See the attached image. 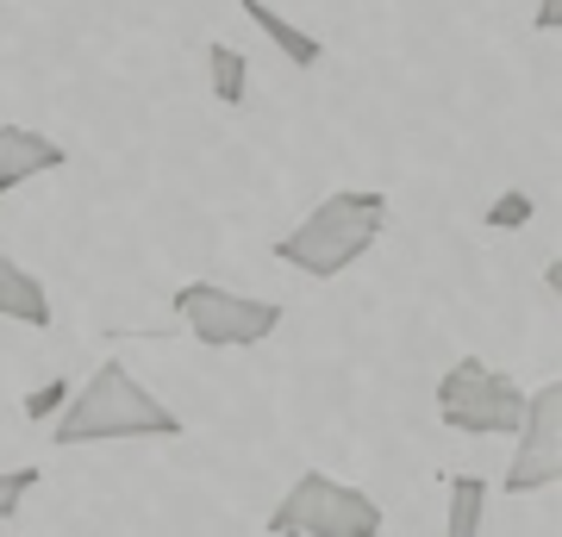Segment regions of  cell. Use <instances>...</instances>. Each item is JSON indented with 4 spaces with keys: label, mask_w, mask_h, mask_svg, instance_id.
<instances>
[{
    "label": "cell",
    "mask_w": 562,
    "mask_h": 537,
    "mask_svg": "<svg viewBox=\"0 0 562 537\" xmlns=\"http://www.w3.org/2000/svg\"><path fill=\"white\" fill-rule=\"evenodd\" d=\"M387 232V194L382 188H338L306 213L294 232L276 238V262L301 269L313 281H331L344 269H357Z\"/></svg>",
    "instance_id": "7a4b0ae2"
},
{
    "label": "cell",
    "mask_w": 562,
    "mask_h": 537,
    "mask_svg": "<svg viewBox=\"0 0 562 537\" xmlns=\"http://www.w3.org/2000/svg\"><path fill=\"white\" fill-rule=\"evenodd\" d=\"M176 318H181V332L201 338L206 350H250V344L276 338L288 306L281 300H257V294H232L220 281H188V288H176Z\"/></svg>",
    "instance_id": "277c9868"
},
{
    "label": "cell",
    "mask_w": 562,
    "mask_h": 537,
    "mask_svg": "<svg viewBox=\"0 0 562 537\" xmlns=\"http://www.w3.org/2000/svg\"><path fill=\"white\" fill-rule=\"evenodd\" d=\"M562 481V381L550 376L543 388L525 394L519 413V450L506 462L501 494H543Z\"/></svg>",
    "instance_id": "8992f818"
},
{
    "label": "cell",
    "mask_w": 562,
    "mask_h": 537,
    "mask_svg": "<svg viewBox=\"0 0 562 537\" xmlns=\"http://www.w3.org/2000/svg\"><path fill=\"white\" fill-rule=\"evenodd\" d=\"M0 318H13V325H32L44 332L50 325V288H44L20 257H0Z\"/></svg>",
    "instance_id": "ba28073f"
},
{
    "label": "cell",
    "mask_w": 562,
    "mask_h": 537,
    "mask_svg": "<svg viewBox=\"0 0 562 537\" xmlns=\"http://www.w3.org/2000/svg\"><path fill=\"white\" fill-rule=\"evenodd\" d=\"M487 488L482 476H450V518H443V537H482L487 518Z\"/></svg>",
    "instance_id": "30bf717a"
},
{
    "label": "cell",
    "mask_w": 562,
    "mask_h": 537,
    "mask_svg": "<svg viewBox=\"0 0 562 537\" xmlns=\"http://www.w3.org/2000/svg\"><path fill=\"white\" fill-rule=\"evenodd\" d=\"M543 288H550V300L562 294V257H550V262H543Z\"/></svg>",
    "instance_id": "2e32d148"
},
{
    "label": "cell",
    "mask_w": 562,
    "mask_h": 537,
    "mask_svg": "<svg viewBox=\"0 0 562 537\" xmlns=\"http://www.w3.org/2000/svg\"><path fill=\"white\" fill-rule=\"evenodd\" d=\"M63 163H69V150H63L50 132H38V125H0V194H13L25 181L50 176Z\"/></svg>",
    "instance_id": "52a82bcc"
},
{
    "label": "cell",
    "mask_w": 562,
    "mask_h": 537,
    "mask_svg": "<svg viewBox=\"0 0 562 537\" xmlns=\"http://www.w3.org/2000/svg\"><path fill=\"white\" fill-rule=\"evenodd\" d=\"M531 25H538V32H562V0H538Z\"/></svg>",
    "instance_id": "9a60e30c"
},
{
    "label": "cell",
    "mask_w": 562,
    "mask_h": 537,
    "mask_svg": "<svg viewBox=\"0 0 562 537\" xmlns=\"http://www.w3.org/2000/svg\"><path fill=\"white\" fill-rule=\"evenodd\" d=\"M206 76H213V94H220V107H244L250 100V57L244 51H232V44H206Z\"/></svg>",
    "instance_id": "8fae6325"
},
{
    "label": "cell",
    "mask_w": 562,
    "mask_h": 537,
    "mask_svg": "<svg viewBox=\"0 0 562 537\" xmlns=\"http://www.w3.org/2000/svg\"><path fill=\"white\" fill-rule=\"evenodd\" d=\"M531 220H538V194L531 188H501L482 213V225H494V232H525Z\"/></svg>",
    "instance_id": "7c38bea8"
},
{
    "label": "cell",
    "mask_w": 562,
    "mask_h": 537,
    "mask_svg": "<svg viewBox=\"0 0 562 537\" xmlns=\"http://www.w3.org/2000/svg\"><path fill=\"white\" fill-rule=\"evenodd\" d=\"M238 7H244V20L257 25L262 38L276 44V51L294 63V69H319V63H325V44L313 38V32H301V25L288 20V13H276L269 0H238Z\"/></svg>",
    "instance_id": "9c48e42d"
},
{
    "label": "cell",
    "mask_w": 562,
    "mask_h": 537,
    "mask_svg": "<svg viewBox=\"0 0 562 537\" xmlns=\"http://www.w3.org/2000/svg\"><path fill=\"white\" fill-rule=\"evenodd\" d=\"M44 481V469L38 462H20V469H0V518H20V506H25V494Z\"/></svg>",
    "instance_id": "4fadbf2b"
},
{
    "label": "cell",
    "mask_w": 562,
    "mask_h": 537,
    "mask_svg": "<svg viewBox=\"0 0 562 537\" xmlns=\"http://www.w3.org/2000/svg\"><path fill=\"white\" fill-rule=\"evenodd\" d=\"M382 500L362 494L357 481L325 476V469H301L269 513L276 537H382Z\"/></svg>",
    "instance_id": "3957f363"
},
{
    "label": "cell",
    "mask_w": 562,
    "mask_h": 537,
    "mask_svg": "<svg viewBox=\"0 0 562 537\" xmlns=\"http://www.w3.org/2000/svg\"><path fill=\"white\" fill-rule=\"evenodd\" d=\"M188 432V418L169 406V400H157L150 388H144L125 362L106 357L94 376L81 381L76 394H69V406L57 413V425H50V444L57 450H81V444H125V438H181Z\"/></svg>",
    "instance_id": "6da1fadb"
},
{
    "label": "cell",
    "mask_w": 562,
    "mask_h": 537,
    "mask_svg": "<svg viewBox=\"0 0 562 537\" xmlns=\"http://www.w3.org/2000/svg\"><path fill=\"white\" fill-rule=\"evenodd\" d=\"M69 394H76V388H69L63 376H50L44 388H32V394H25L20 406H25V418H32V425H50V418H57L63 406H69Z\"/></svg>",
    "instance_id": "5bb4252c"
},
{
    "label": "cell",
    "mask_w": 562,
    "mask_h": 537,
    "mask_svg": "<svg viewBox=\"0 0 562 537\" xmlns=\"http://www.w3.org/2000/svg\"><path fill=\"white\" fill-rule=\"evenodd\" d=\"M525 413V388L506 369L482 357H457L438 376V418L462 438H501V432H519Z\"/></svg>",
    "instance_id": "5b68a950"
}]
</instances>
